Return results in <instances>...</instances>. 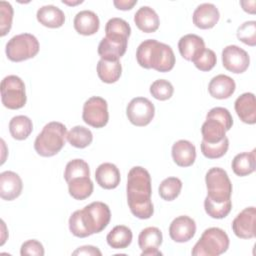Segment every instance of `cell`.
Here are the masks:
<instances>
[{
	"label": "cell",
	"instance_id": "obj_1",
	"mask_svg": "<svg viewBox=\"0 0 256 256\" xmlns=\"http://www.w3.org/2000/svg\"><path fill=\"white\" fill-rule=\"evenodd\" d=\"M207 196L205 212L214 219L225 218L232 209V183L227 172L220 167L210 168L205 176Z\"/></svg>",
	"mask_w": 256,
	"mask_h": 256
},
{
	"label": "cell",
	"instance_id": "obj_2",
	"mask_svg": "<svg viewBox=\"0 0 256 256\" xmlns=\"http://www.w3.org/2000/svg\"><path fill=\"white\" fill-rule=\"evenodd\" d=\"M126 192L131 213L139 219H149L154 213V206L151 201V176L145 168L135 166L130 169Z\"/></svg>",
	"mask_w": 256,
	"mask_h": 256
},
{
	"label": "cell",
	"instance_id": "obj_3",
	"mask_svg": "<svg viewBox=\"0 0 256 256\" xmlns=\"http://www.w3.org/2000/svg\"><path fill=\"white\" fill-rule=\"evenodd\" d=\"M111 219V212L107 204L95 201L81 210H76L69 218L70 232L79 238L88 237L102 232Z\"/></svg>",
	"mask_w": 256,
	"mask_h": 256
},
{
	"label": "cell",
	"instance_id": "obj_4",
	"mask_svg": "<svg viewBox=\"0 0 256 256\" xmlns=\"http://www.w3.org/2000/svg\"><path fill=\"white\" fill-rule=\"evenodd\" d=\"M136 60L145 69L158 72H169L175 65V55L172 48L155 39L144 40L137 48Z\"/></svg>",
	"mask_w": 256,
	"mask_h": 256
},
{
	"label": "cell",
	"instance_id": "obj_5",
	"mask_svg": "<svg viewBox=\"0 0 256 256\" xmlns=\"http://www.w3.org/2000/svg\"><path fill=\"white\" fill-rule=\"evenodd\" d=\"M66 126L57 121L47 123L34 141V149L42 157L58 154L65 145L67 138Z\"/></svg>",
	"mask_w": 256,
	"mask_h": 256
},
{
	"label": "cell",
	"instance_id": "obj_6",
	"mask_svg": "<svg viewBox=\"0 0 256 256\" xmlns=\"http://www.w3.org/2000/svg\"><path fill=\"white\" fill-rule=\"evenodd\" d=\"M229 243V237L224 230L211 227L204 230L191 254L193 256H218L228 250Z\"/></svg>",
	"mask_w": 256,
	"mask_h": 256
},
{
	"label": "cell",
	"instance_id": "obj_7",
	"mask_svg": "<svg viewBox=\"0 0 256 256\" xmlns=\"http://www.w3.org/2000/svg\"><path fill=\"white\" fill-rule=\"evenodd\" d=\"M40 49L37 38L30 33L13 36L6 44L5 52L9 60L21 62L35 57Z\"/></svg>",
	"mask_w": 256,
	"mask_h": 256
},
{
	"label": "cell",
	"instance_id": "obj_8",
	"mask_svg": "<svg viewBox=\"0 0 256 256\" xmlns=\"http://www.w3.org/2000/svg\"><path fill=\"white\" fill-rule=\"evenodd\" d=\"M2 104L11 110H17L26 104L27 96L23 80L16 75H8L1 81Z\"/></svg>",
	"mask_w": 256,
	"mask_h": 256
},
{
	"label": "cell",
	"instance_id": "obj_9",
	"mask_svg": "<svg viewBox=\"0 0 256 256\" xmlns=\"http://www.w3.org/2000/svg\"><path fill=\"white\" fill-rule=\"evenodd\" d=\"M82 118L91 127L102 128L106 126L109 120L107 101L99 96L90 97L83 105Z\"/></svg>",
	"mask_w": 256,
	"mask_h": 256
},
{
	"label": "cell",
	"instance_id": "obj_10",
	"mask_svg": "<svg viewBox=\"0 0 256 256\" xmlns=\"http://www.w3.org/2000/svg\"><path fill=\"white\" fill-rule=\"evenodd\" d=\"M126 115L133 125L143 127L148 125L154 118L155 107L148 98L135 97L127 105Z\"/></svg>",
	"mask_w": 256,
	"mask_h": 256
},
{
	"label": "cell",
	"instance_id": "obj_11",
	"mask_svg": "<svg viewBox=\"0 0 256 256\" xmlns=\"http://www.w3.org/2000/svg\"><path fill=\"white\" fill-rule=\"evenodd\" d=\"M222 63L226 70L240 74L245 72L250 64L248 53L237 45H228L222 51Z\"/></svg>",
	"mask_w": 256,
	"mask_h": 256
},
{
	"label": "cell",
	"instance_id": "obj_12",
	"mask_svg": "<svg viewBox=\"0 0 256 256\" xmlns=\"http://www.w3.org/2000/svg\"><path fill=\"white\" fill-rule=\"evenodd\" d=\"M256 209L254 206L243 209L233 220L232 230L241 239H252L256 235Z\"/></svg>",
	"mask_w": 256,
	"mask_h": 256
},
{
	"label": "cell",
	"instance_id": "obj_13",
	"mask_svg": "<svg viewBox=\"0 0 256 256\" xmlns=\"http://www.w3.org/2000/svg\"><path fill=\"white\" fill-rule=\"evenodd\" d=\"M162 232L157 227L144 228L138 236V245L142 250L141 256H158L162 255L159 247L162 244Z\"/></svg>",
	"mask_w": 256,
	"mask_h": 256
},
{
	"label": "cell",
	"instance_id": "obj_14",
	"mask_svg": "<svg viewBox=\"0 0 256 256\" xmlns=\"http://www.w3.org/2000/svg\"><path fill=\"white\" fill-rule=\"evenodd\" d=\"M196 233L195 221L186 215L176 217L169 226V236L177 243H184L191 240Z\"/></svg>",
	"mask_w": 256,
	"mask_h": 256
},
{
	"label": "cell",
	"instance_id": "obj_15",
	"mask_svg": "<svg viewBox=\"0 0 256 256\" xmlns=\"http://www.w3.org/2000/svg\"><path fill=\"white\" fill-rule=\"evenodd\" d=\"M218 8L211 3H203L197 6L193 12V24L200 29H211L219 21Z\"/></svg>",
	"mask_w": 256,
	"mask_h": 256
},
{
	"label": "cell",
	"instance_id": "obj_16",
	"mask_svg": "<svg viewBox=\"0 0 256 256\" xmlns=\"http://www.w3.org/2000/svg\"><path fill=\"white\" fill-rule=\"evenodd\" d=\"M23 183L20 176L13 171H4L0 174V196L3 200L12 201L20 196Z\"/></svg>",
	"mask_w": 256,
	"mask_h": 256
},
{
	"label": "cell",
	"instance_id": "obj_17",
	"mask_svg": "<svg viewBox=\"0 0 256 256\" xmlns=\"http://www.w3.org/2000/svg\"><path fill=\"white\" fill-rule=\"evenodd\" d=\"M180 55L187 61H194L205 49L203 38L196 34H186L178 42Z\"/></svg>",
	"mask_w": 256,
	"mask_h": 256
},
{
	"label": "cell",
	"instance_id": "obj_18",
	"mask_svg": "<svg viewBox=\"0 0 256 256\" xmlns=\"http://www.w3.org/2000/svg\"><path fill=\"white\" fill-rule=\"evenodd\" d=\"M95 179L100 187L107 190L115 189L120 183V171L115 164L105 162L97 167Z\"/></svg>",
	"mask_w": 256,
	"mask_h": 256
},
{
	"label": "cell",
	"instance_id": "obj_19",
	"mask_svg": "<svg viewBox=\"0 0 256 256\" xmlns=\"http://www.w3.org/2000/svg\"><path fill=\"white\" fill-rule=\"evenodd\" d=\"M235 111L240 120L246 124L256 123V101L253 93H243L234 103Z\"/></svg>",
	"mask_w": 256,
	"mask_h": 256
},
{
	"label": "cell",
	"instance_id": "obj_20",
	"mask_svg": "<svg viewBox=\"0 0 256 256\" xmlns=\"http://www.w3.org/2000/svg\"><path fill=\"white\" fill-rule=\"evenodd\" d=\"M173 161L180 167L191 166L196 159V148L188 140H178L172 146Z\"/></svg>",
	"mask_w": 256,
	"mask_h": 256
},
{
	"label": "cell",
	"instance_id": "obj_21",
	"mask_svg": "<svg viewBox=\"0 0 256 256\" xmlns=\"http://www.w3.org/2000/svg\"><path fill=\"white\" fill-rule=\"evenodd\" d=\"M235 81L224 74H219L213 77L208 85L209 94L216 99H227L235 92Z\"/></svg>",
	"mask_w": 256,
	"mask_h": 256
},
{
	"label": "cell",
	"instance_id": "obj_22",
	"mask_svg": "<svg viewBox=\"0 0 256 256\" xmlns=\"http://www.w3.org/2000/svg\"><path fill=\"white\" fill-rule=\"evenodd\" d=\"M73 25L75 30L84 36L95 34L100 27V21L96 13L91 10H82L74 18Z\"/></svg>",
	"mask_w": 256,
	"mask_h": 256
},
{
	"label": "cell",
	"instance_id": "obj_23",
	"mask_svg": "<svg viewBox=\"0 0 256 256\" xmlns=\"http://www.w3.org/2000/svg\"><path fill=\"white\" fill-rule=\"evenodd\" d=\"M131 34V27L124 19L114 17L108 20L105 25V37L111 41L128 44Z\"/></svg>",
	"mask_w": 256,
	"mask_h": 256
},
{
	"label": "cell",
	"instance_id": "obj_24",
	"mask_svg": "<svg viewBox=\"0 0 256 256\" xmlns=\"http://www.w3.org/2000/svg\"><path fill=\"white\" fill-rule=\"evenodd\" d=\"M134 22L138 29L145 33L155 32L160 25L158 14L149 6H142L136 11Z\"/></svg>",
	"mask_w": 256,
	"mask_h": 256
},
{
	"label": "cell",
	"instance_id": "obj_25",
	"mask_svg": "<svg viewBox=\"0 0 256 256\" xmlns=\"http://www.w3.org/2000/svg\"><path fill=\"white\" fill-rule=\"evenodd\" d=\"M36 18L40 24L48 28H59L65 22L64 12L54 5H45L38 9Z\"/></svg>",
	"mask_w": 256,
	"mask_h": 256
},
{
	"label": "cell",
	"instance_id": "obj_26",
	"mask_svg": "<svg viewBox=\"0 0 256 256\" xmlns=\"http://www.w3.org/2000/svg\"><path fill=\"white\" fill-rule=\"evenodd\" d=\"M227 131L222 122L212 117H206V121L201 127L202 140L207 143H218L226 137Z\"/></svg>",
	"mask_w": 256,
	"mask_h": 256
},
{
	"label": "cell",
	"instance_id": "obj_27",
	"mask_svg": "<svg viewBox=\"0 0 256 256\" xmlns=\"http://www.w3.org/2000/svg\"><path fill=\"white\" fill-rule=\"evenodd\" d=\"M256 150L253 149L251 152H242L237 154L231 163L233 172L240 177L247 176L255 171L256 167Z\"/></svg>",
	"mask_w": 256,
	"mask_h": 256
},
{
	"label": "cell",
	"instance_id": "obj_28",
	"mask_svg": "<svg viewBox=\"0 0 256 256\" xmlns=\"http://www.w3.org/2000/svg\"><path fill=\"white\" fill-rule=\"evenodd\" d=\"M127 44L111 41L104 37L98 45V54L103 60L107 61H119V59L125 54Z\"/></svg>",
	"mask_w": 256,
	"mask_h": 256
},
{
	"label": "cell",
	"instance_id": "obj_29",
	"mask_svg": "<svg viewBox=\"0 0 256 256\" xmlns=\"http://www.w3.org/2000/svg\"><path fill=\"white\" fill-rule=\"evenodd\" d=\"M97 74L104 83H115L122 74V66L120 61H107L100 59L97 63Z\"/></svg>",
	"mask_w": 256,
	"mask_h": 256
},
{
	"label": "cell",
	"instance_id": "obj_30",
	"mask_svg": "<svg viewBox=\"0 0 256 256\" xmlns=\"http://www.w3.org/2000/svg\"><path fill=\"white\" fill-rule=\"evenodd\" d=\"M132 231L125 225L115 226L106 237L108 245L113 249H125L132 242Z\"/></svg>",
	"mask_w": 256,
	"mask_h": 256
},
{
	"label": "cell",
	"instance_id": "obj_31",
	"mask_svg": "<svg viewBox=\"0 0 256 256\" xmlns=\"http://www.w3.org/2000/svg\"><path fill=\"white\" fill-rule=\"evenodd\" d=\"M70 196L76 200H84L88 198L93 192V182L90 176L76 177L67 182Z\"/></svg>",
	"mask_w": 256,
	"mask_h": 256
},
{
	"label": "cell",
	"instance_id": "obj_32",
	"mask_svg": "<svg viewBox=\"0 0 256 256\" xmlns=\"http://www.w3.org/2000/svg\"><path fill=\"white\" fill-rule=\"evenodd\" d=\"M32 120L25 115L14 116L9 122V132L16 140H24L32 133Z\"/></svg>",
	"mask_w": 256,
	"mask_h": 256
},
{
	"label": "cell",
	"instance_id": "obj_33",
	"mask_svg": "<svg viewBox=\"0 0 256 256\" xmlns=\"http://www.w3.org/2000/svg\"><path fill=\"white\" fill-rule=\"evenodd\" d=\"M68 142L76 148H86L93 141L92 132L84 126H75L67 133Z\"/></svg>",
	"mask_w": 256,
	"mask_h": 256
},
{
	"label": "cell",
	"instance_id": "obj_34",
	"mask_svg": "<svg viewBox=\"0 0 256 256\" xmlns=\"http://www.w3.org/2000/svg\"><path fill=\"white\" fill-rule=\"evenodd\" d=\"M182 189V181L177 177H168L164 179L158 188L160 197L165 201H173L176 199Z\"/></svg>",
	"mask_w": 256,
	"mask_h": 256
},
{
	"label": "cell",
	"instance_id": "obj_35",
	"mask_svg": "<svg viewBox=\"0 0 256 256\" xmlns=\"http://www.w3.org/2000/svg\"><path fill=\"white\" fill-rule=\"evenodd\" d=\"M201 152L208 159H218L224 156L229 148V140L225 137L222 141L218 143H207L202 140L201 144Z\"/></svg>",
	"mask_w": 256,
	"mask_h": 256
},
{
	"label": "cell",
	"instance_id": "obj_36",
	"mask_svg": "<svg viewBox=\"0 0 256 256\" xmlns=\"http://www.w3.org/2000/svg\"><path fill=\"white\" fill-rule=\"evenodd\" d=\"M81 176H90L89 165L83 159H73L66 164L64 171V179L66 182L69 180L81 177Z\"/></svg>",
	"mask_w": 256,
	"mask_h": 256
},
{
	"label": "cell",
	"instance_id": "obj_37",
	"mask_svg": "<svg viewBox=\"0 0 256 256\" xmlns=\"http://www.w3.org/2000/svg\"><path fill=\"white\" fill-rule=\"evenodd\" d=\"M150 93L155 99L165 101L172 97L174 93V87L168 80L158 79L150 85Z\"/></svg>",
	"mask_w": 256,
	"mask_h": 256
},
{
	"label": "cell",
	"instance_id": "obj_38",
	"mask_svg": "<svg viewBox=\"0 0 256 256\" xmlns=\"http://www.w3.org/2000/svg\"><path fill=\"white\" fill-rule=\"evenodd\" d=\"M237 38L239 41L243 42L249 46L256 45V22L246 21L240 25L237 29Z\"/></svg>",
	"mask_w": 256,
	"mask_h": 256
},
{
	"label": "cell",
	"instance_id": "obj_39",
	"mask_svg": "<svg viewBox=\"0 0 256 256\" xmlns=\"http://www.w3.org/2000/svg\"><path fill=\"white\" fill-rule=\"evenodd\" d=\"M13 7L9 2L0 1V35L5 36L11 29Z\"/></svg>",
	"mask_w": 256,
	"mask_h": 256
},
{
	"label": "cell",
	"instance_id": "obj_40",
	"mask_svg": "<svg viewBox=\"0 0 256 256\" xmlns=\"http://www.w3.org/2000/svg\"><path fill=\"white\" fill-rule=\"evenodd\" d=\"M217 62L216 54L213 50L205 48L204 51L193 61L195 67L200 71L207 72L214 68Z\"/></svg>",
	"mask_w": 256,
	"mask_h": 256
},
{
	"label": "cell",
	"instance_id": "obj_41",
	"mask_svg": "<svg viewBox=\"0 0 256 256\" xmlns=\"http://www.w3.org/2000/svg\"><path fill=\"white\" fill-rule=\"evenodd\" d=\"M206 117H212V118H215L218 121L222 122L228 131L232 128V125H233L232 115L230 114L229 110L224 107H214V108L210 109L209 112L207 113Z\"/></svg>",
	"mask_w": 256,
	"mask_h": 256
},
{
	"label": "cell",
	"instance_id": "obj_42",
	"mask_svg": "<svg viewBox=\"0 0 256 256\" xmlns=\"http://www.w3.org/2000/svg\"><path fill=\"white\" fill-rule=\"evenodd\" d=\"M44 247L43 245L35 239H30L25 241L20 248V254L22 256L26 255H35V256H43L44 255Z\"/></svg>",
	"mask_w": 256,
	"mask_h": 256
},
{
	"label": "cell",
	"instance_id": "obj_43",
	"mask_svg": "<svg viewBox=\"0 0 256 256\" xmlns=\"http://www.w3.org/2000/svg\"><path fill=\"white\" fill-rule=\"evenodd\" d=\"M73 255H89V256H101L102 253L101 251L95 247V246H91V245H85V246H81L79 248H77L73 253Z\"/></svg>",
	"mask_w": 256,
	"mask_h": 256
},
{
	"label": "cell",
	"instance_id": "obj_44",
	"mask_svg": "<svg viewBox=\"0 0 256 256\" xmlns=\"http://www.w3.org/2000/svg\"><path fill=\"white\" fill-rule=\"evenodd\" d=\"M113 4L118 10L126 11L131 10L137 4V0H114Z\"/></svg>",
	"mask_w": 256,
	"mask_h": 256
},
{
	"label": "cell",
	"instance_id": "obj_45",
	"mask_svg": "<svg viewBox=\"0 0 256 256\" xmlns=\"http://www.w3.org/2000/svg\"><path fill=\"white\" fill-rule=\"evenodd\" d=\"M255 1H240V5L242 6L243 10L247 13L254 14L255 13Z\"/></svg>",
	"mask_w": 256,
	"mask_h": 256
},
{
	"label": "cell",
	"instance_id": "obj_46",
	"mask_svg": "<svg viewBox=\"0 0 256 256\" xmlns=\"http://www.w3.org/2000/svg\"><path fill=\"white\" fill-rule=\"evenodd\" d=\"M82 2H83V1H76V2H68V1H64V0L62 1V3H63V4L72 5V6H73V5H77V4H80V3H82Z\"/></svg>",
	"mask_w": 256,
	"mask_h": 256
}]
</instances>
